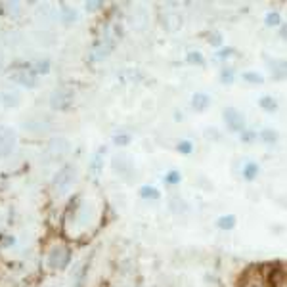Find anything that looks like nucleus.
<instances>
[{
	"instance_id": "22",
	"label": "nucleus",
	"mask_w": 287,
	"mask_h": 287,
	"mask_svg": "<svg viewBox=\"0 0 287 287\" xmlns=\"http://www.w3.org/2000/svg\"><path fill=\"white\" fill-rule=\"evenodd\" d=\"M259 140H263L265 144H276L278 142V132L274 129H265L259 132Z\"/></svg>"
},
{
	"instance_id": "18",
	"label": "nucleus",
	"mask_w": 287,
	"mask_h": 287,
	"mask_svg": "<svg viewBox=\"0 0 287 287\" xmlns=\"http://www.w3.org/2000/svg\"><path fill=\"white\" fill-rule=\"evenodd\" d=\"M92 221V207H90L88 203H85V205H81L79 207V215H77V222L79 224H90Z\"/></svg>"
},
{
	"instance_id": "27",
	"label": "nucleus",
	"mask_w": 287,
	"mask_h": 287,
	"mask_svg": "<svg viewBox=\"0 0 287 287\" xmlns=\"http://www.w3.org/2000/svg\"><path fill=\"white\" fill-rule=\"evenodd\" d=\"M177 152L180 155H190L194 154V144L190 140H180L177 144Z\"/></svg>"
},
{
	"instance_id": "23",
	"label": "nucleus",
	"mask_w": 287,
	"mask_h": 287,
	"mask_svg": "<svg viewBox=\"0 0 287 287\" xmlns=\"http://www.w3.org/2000/svg\"><path fill=\"white\" fill-rule=\"evenodd\" d=\"M234 81H236L234 69H232V67H224L221 71V83L222 85H226V87H230V85H234Z\"/></svg>"
},
{
	"instance_id": "19",
	"label": "nucleus",
	"mask_w": 287,
	"mask_h": 287,
	"mask_svg": "<svg viewBox=\"0 0 287 287\" xmlns=\"http://www.w3.org/2000/svg\"><path fill=\"white\" fill-rule=\"evenodd\" d=\"M242 79L249 85H265V77L257 71H243Z\"/></svg>"
},
{
	"instance_id": "25",
	"label": "nucleus",
	"mask_w": 287,
	"mask_h": 287,
	"mask_svg": "<svg viewBox=\"0 0 287 287\" xmlns=\"http://www.w3.org/2000/svg\"><path fill=\"white\" fill-rule=\"evenodd\" d=\"M140 196L144 199H159L161 198V192L155 186H142L140 188Z\"/></svg>"
},
{
	"instance_id": "15",
	"label": "nucleus",
	"mask_w": 287,
	"mask_h": 287,
	"mask_svg": "<svg viewBox=\"0 0 287 287\" xmlns=\"http://www.w3.org/2000/svg\"><path fill=\"white\" fill-rule=\"evenodd\" d=\"M169 207H171V211H173V213H177V215H184V213H188V203L180 198V196H173L171 201H169Z\"/></svg>"
},
{
	"instance_id": "34",
	"label": "nucleus",
	"mask_w": 287,
	"mask_h": 287,
	"mask_svg": "<svg viewBox=\"0 0 287 287\" xmlns=\"http://www.w3.org/2000/svg\"><path fill=\"white\" fill-rule=\"evenodd\" d=\"M282 37L287 41V23H284V27H282Z\"/></svg>"
},
{
	"instance_id": "2",
	"label": "nucleus",
	"mask_w": 287,
	"mask_h": 287,
	"mask_svg": "<svg viewBox=\"0 0 287 287\" xmlns=\"http://www.w3.org/2000/svg\"><path fill=\"white\" fill-rule=\"evenodd\" d=\"M71 263V249L67 245H54L48 253V259H46V265L50 266L52 270H66Z\"/></svg>"
},
{
	"instance_id": "12",
	"label": "nucleus",
	"mask_w": 287,
	"mask_h": 287,
	"mask_svg": "<svg viewBox=\"0 0 287 287\" xmlns=\"http://www.w3.org/2000/svg\"><path fill=\"white\" fill-rule=\"evenodd\" d=\"M259 173H261V167H259L255 161H247L242 169V177L245 178L247 182H253L255 178L259 177Z\"/></svg>"
},
{
	"instance_id": "35",
	"label": "nucleus",
	"mask_w": 287,
	"mask_h": 287,
	"mask_svg": "<svg viewBox=\"0 0 287 287\" xmlns=\"http://www.w3.org/2000/svg\"><path fill=\"white\" fill-rule=\"evenodd\" d=\"M175 121H184V115H182V113H175Z\"/></svg>"
},
{
	"instance_id": "29",
	"label": "nucleus",
	"mask_w": 287,
	"mask_h": 287,
	"mask_svg": "<svg viewBox=\"0 0 287 287\" xmlns=\"http://www.w3.org/2000/svg\"><path fill=\"white\" fill-rule=\"evenodd\" d=\"M257 138H259V132H257V131H247V129H245V131L240 134V140H242L243 144H251V142H255Z\"/></svg>"
},
{
	"instance_id": "1",
	"label": "nucleus",
	"mask_w": 287,
	"mask_h": 287,
	"mask_svg": "<svg viewBox=\"0 0 287 287\" xmlns=\"http://www.w3.org/2000/svg\"><path fill=\"white\" fill-rule=\"evenodd\" d=\"M75 182H77V167L71 165V163H67V165H64V167L54 175V180H52L54 194H56L58 198L66 196V194L71 192V188L75 186Z\"/></svg>"
},
{
	"instance_id": "24",
	"label": "nucleus",
	"mask_w": 287,
	"mask_h": 287,
	"mask_svg": "<svg viewBox=\"0 0 287 287\" xmlns=\"http://www.w3.org/2000/svg\"><path fill=\"white\" fill-rule=\"evenodd\" d=\"M60 18H62V22L66 23V25H69V23L77 22V12H75L73 8H67V6H64V8L60 10Z\"/></svg>"
},
{
	"instance_id": "32",
	"label": "nucleus",
	"mask_w": 287,
	"mask_h": 287,
	"mask_svg": "<svg viewBox=\"0 0 287 287\" xmlns=\"http://www.w3.org/2000/svg\"><path fill=\"white\" fill-rule=\"evenodd\" d=\"M205 138H207V140H219L221 134L217 132V129H207V131H205Z\"/></svg>"
},
{
	"instance_id": "16",
	"label": "nucleus",
	"mask_w": 287,
	"mask_h": 287,
	"mask_svg": "<svg viewBox=\"0 0 287 287\" xmlns=\"http://www.w3.org/2000/svg\"><path fill=\"white\" fill-rule=\"evenodd\" d=\"M23 129L29 131V132H46L48 131V127H46V123L43 119H31V121H27V123H23Z\"/></svg>"
},
{
	"instance_id": "17",
	"label": "nucleus",
	"mask_w": 287,
	"mask_h": 287,
	"mask_svg": "<svg viewBox=\"0 0 287 287\" xmlns=\"http://www.w3.org/2000/svg\"><path fill=\"white\" fill-rule=\"evenodd\" d=\"M186 62L190 64V66H198V67H205V56L199 52V50H192V52H188L186 54Z\"/></svg>"
},
{
	"instance_id": "8",
	"label": "nucleus",
	"mask_w": 287,
	"mask_h": 287,
	"mask_svg": "<svg viewBox=\"0 0 287 287\" xmlns=\"http://www.w3.org/2000/svg\"><path fill=\"white\" fill-rule=\"evenodd\" d=\"M211 96L209 94H205V92H196L194 96H192V108L194 111H198V113H203V111H207L211 108Z\"/></svg>"
},
{
	"instance_id": "9",
	"label": "nucleus",
	"mask_w": 287,
	"mask_h": 287,
	"mask_svg": "<svg viewBox=\"0 0 287 287\" xmlns=\"http://www.w3.org/2000/svg\"><path fill=\"white\" fill-rule=\"evenodd\" d=\"M12 79H14L18 85L27 87V88H35V87H37V77H35L31 71H27V69H23V71L16 73V75H12Z\"/></svg>"
},
{
	"instance_id": "30",
	"label": "nucleus",
	"mask_w": 287,
	"mask_h": 287,
	"mask_svg": "<svg viewBox=\"0 0 287 287\" xmlns=\"http://www.w3.org/2000/svg\"><path fill=\"white\" fill-rule=\"evenodd\" d=\"M131 140H132L131 134H117V136H113V144L115 146H129Z\"/></svg>"
},
{
	"instance_id": "33",
	"label": "nucleus",
	"mask_w": 287,
	"mask_h": 287,
	"mask_svg": "<svg viewBox=\"0 0 287 287\" xmlns=\"http://www.w3.org/2000/svg\"><path fill=\"white\" fill-rule=\"evenodd\" d=\"M98 6H102V2H87V10H90V12L98 10Z\"/></svg>"
},
{
	"instance_id": "6",
	"label": "nucleus",
	"mask_w": 287,
	"mask_h": 287,
	"mask_svg": "<svg viewBox=\"0 0 287 287\" xmlns=\"http://www.w3.org/2000/svg\"><path fill=\"white\" fill-rule=\"evenodd\" d=\"M222 117H224V123H226V127H228L230 132L242 134L245 131V117H243V113L240 110L226 108L224 113H222Z\"/></svg>"
},
{
	"instance_id": "10",
	"label": "nucleus",
	"mask_w": 287,
	"mask_h": 287,
	"mask_svg": "<svg viewBox=\"0 0 287 287\" xmlns=\"http://www.w3.org/2000/svg\"><path fill=\"white\" fill-rule=\"evenodd\" d=\"M163 27H165L167 31H171V33L178 31V29L182 27V16L177 14V12H169V14L163 18Z\"/></svg>"
},
{
	"instance_id": "7",
	"label": "nucleus",
	"mask_w": 287,
	"mask_h": 287,
	"mask_svg": "<svg viewBox=\"0 0 287 287\" xmlns=\"http://www.w3.org/2000/svg\"><path fill=\"white\" fill-rule=\"evenodd\" d=\"M111 167H113V171L117 173V175H121V177H127V175H131V171L134 169V163H132V157L127 154H119L113 157V161H111Z\"/></svg>"
},
{
	"instance_id": "4",
	"label": "nucleus",
	"mask_w": 287,
	"mask_h": 287,
	"mask_svg": "<svg viewBox=\"0 0 287 287\" xmlns=\"http://www.w3.org/2000/svg\"><path fill=\"white\" fill-rule=\"evenodd\" d=\"M69 152H71V144H69L67 138H52L48 142V146H46V155L52 161L66 159L67 155H69Z\"/></svg>"
},
{
	"instance_id": "11",
	"label": "nucleus",
	"mask_w": 287,
	"mask_h": 287,
	"mask_svg": "<svg viewBox=\"0 0 287 287\" xmlns=\"http://www.w3.org/2000/svg\"><path fill=\"white\" fill-rule=\"evenodd\" d=\"M270 64V71L274 79H287V60H272Z\"/></svg>"
},
{
	"instance_id": "26",
	"label": "nucleus",
	"mask_w": 287,
	"mask_h": 287,
	"mask_svg": "<svg viewBox=\"0 0 287 287\" xmlns=\"http://www.w3.org/2000/svg\"><path fill=\"white\" fill-rule=\"evenodd\" d=\"M90 173L92 175H100L102 173V169H104V161H102V152H98V154L94 155V159H92V163H90Z\"/></svg>"
},
{
	"instance_id": "21",
	"label": "nucleus",
	"mask_w": 287,
	"mask_h": 287,
	"mask_svg": "<svg viewBox=\"0 0 287 287\" xmlns=\"http://www.w3.org/2000/svg\"><path fill=\"white\" fill-rule=\"evenodd\" d=\"M163 180H165L167 186H178V184L182 182V173L177 171V169H173V171H169V173L163 177Z\"/></svg>"
},
{
	"instance_id": "13",
	"label": "nucleus",
	"mask_w": 287,
	"mask_h": 287,
	"mask_svg": "<svg viewBox=\"0 0 287 287\" xmlns=\"http://www.w3.org/2000/svg\"><path fill=\"white\" fill-rule=\"evenodd\" d=\"M236 224H238V217L236 215H222V217H219V221H217V226L221 230H224V232L234 230Z\"/></svg>"
},
{
	"instance_id": "20",
	"label": "nucleus",
	"mask_w": 287,
	"mask_h": 287,
	"mask_svg": "<svg viewBox=\"0 0 287 287\" xmlns=\"http://www.w3.org/2000/svg\"><path fill=\"white\" fill-rule=\"evenodd\" d=\"M265 25L266 27H280V25H284V22H282V14H280L278 10L268 12L265 18Z\"/></svg>"
},
{
	"instance_id": "31",
	"label": "nucleus",
	"mask_w": 287,
	"mask_h": 287,
	"mask_svg": "<svg viewBox=\"0 0 287 287\" xmlns=\"http://www.w3.org/2000/svg\"><path fill=\"white\" fill-rule=\"evenodd\" d=\"M209 44L215 46V48H221L222 46V35L221 33H211V35H209Z\"/></svg>"
},
{
	"instance_id": "5",
	"label": "nucleus",
	"mask_w": 287,
	"mask_h": 287,
	"mask_svg": "<svg viewBox=\"0 0 287 287\" xmlns=\"http://www.w3.org/2000/svg\"><path fill=\"white\" fill-rule=\"evenodd\" d=\"M16 144H18V134L12 127H6V125H0V159L2 157H8L16 150Z\"/></svg>"
},
{
	"instance_id": "14",
	"label": "nucleus",
	"mask_w": 287,
	"mask_h": 287,
	"mask_svg": "<svg viewBox=\"0 0 287 287\" xmlns=\"http://www.w3.org/2000/svg\"><path fill=\"white\" fill-rule=\"evenodd\" d=\"M259 108L266 113H276L278 111V100L274 96H263L259 100Z\"/></svg>"
},
{
	"instance_id": "3",
	"label": "nucleus",
	"mask_w": 287,
	"mask_h": 287,
	"mask_svg": "<svg viewBox=\"0 0 287 287\" xmlns=\"http://www.w3.org/2000/svg\"><path fill=\"white\" fill-rule=\"evenodd\" d=\"M73 98H75V92L67 87H60L52 92L50 96V108L56 111H64L69 110L71 104H73Z\"/></svg>"
},
{
	"instance_id": "28",
	"label": "nucleus",
	"mask_w": 287,
	"mask_h": 287,
	"mask_svg": "<svg viewBox=\"0 0 287 287\" xmlns=\"http://www.w3.org/2000/svg\"><path fill=\"white\" fill-rule=\"evenodd\" d=\"M236 54H238V50H236V48L226 46V48H221V50L217 52V60H230V58H234Z\"/></svg>"
}]
</instances>
